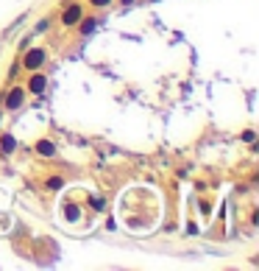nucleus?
Instances as JSON below:
<instances>
[{
	"label": "nucleus",
	"mask_w": 259,
	"mask_h": 271,
	"mask_svg": "<svg viewBox=\"0 0 259 271\" xmlns=\"http://www.w3.org/2000/svg\"><path fill=\"white\" fill-rule=\"evenodd\" d=\"M42 62H45V54H42V51H28V56H25V62H22V64H25L28 70H37Z\"/></svg>",
	"instance_id": "obj_1"
},
{
	"label": "nucleus",
	"mask_w": 259,
	"mask_h": 271,
	"mask_svg": "<svg viewBox=\"0 0 259 271\" xmlns=\"http://www.w3.org/2000/svg\"><path fill=\"white\" fill-rule=\"evenodd\" d=\"M64 26H73V22H78L81 20V6H70L67 11H64Z\"/></svg>",
	"instance_id": "obj_3"
},
{
	"label": "nucleus",
	"mask_w": 259,
	"mask_h": 271,
	"mask_svg": "<svg viewBox=\"0 0 259 271\" xmlns=\"http://www.w3.org/2000/svg\"><path fill=\"white\" fill-rule=\"evenodd\" d=\"M95 6H106V3H111V0H92Z\"/></svg>",
	"instance_id": "obj_9"
},
{
	"label": "nucleus",
	"mask_w": 259,
	"mask_h": 271,
	"mask_svg": "<svg viewBox=\"0 0 259 271\" xmlns=\"http://www.w3.org/2000/svg\"><path fill=\"white\" fill-rule=\"evenodd\" d=\"M11 149H14V140L6 134V137H3V151H11Z\"/></svg>",
	"instance_id": "obj_6"
},
{
	"label": "nucleus",
	"mask_w": 259,
	"mask_h": 271,
	"mask_svg": "<svg viewBox=\"0 0 259 271\" xmlns=\"http://www.w3.org/2000/svg\"><path fill=\"white\" fill-rule=\"evenodd\" d=\"M6 107H9V109H20L22 107V90H11L9 98H6Z\"/></svg>",
	"instance_id": "obj_4"
},
{
	"label": "nucleus",
	"mask_w": 259,
	"mask_h": 271,
	"mask_svg": "<svg viewBox=\"0 0 259 271\" xmlns=\"http://www.w3.org/2000/svg\"><path fill=\"white\" fill-rule=\"evenodd\" d=\"M92 28H95V20H87V22H84V28H81V31H84V34H90Z\"/></svg>",
	"instance_id": "obj_7"
},
{
	"label": "nucleus",
	"mask_w": 259,
	"mask_h": 271,
	"mask_svg": "<svg viewBox=\"0 0 259 271\" xmlns=\"http://www.w3.org/2000/svg\"><path fill=\"white\" fill-rule=\"evenodd\" d=\"M48 187H50V190H56V187H62V179H50V182H48Z\"/></svg>",
	"instance_id": "obj_8"
},
{
	"label": "nucleus",
	"mask_w": 259,
	"mask_h": 271,
	"mask_svg": "<svg viewBox=\"0 0 259 271\" xmlns=\"http://www.w3.org/2000/svg\"><path fill=\"white\" fill-rule=\"evenodd\" d=\"M37 151H39L42 157H53V154H56V149H53L50 140H39V143H37Z\"/></svg>",
	"instance_id": "obj_5"
},
{
	"label": "nucleus",
	"mask_w": 259,
	"mask_h": 271,
	"mask_svg": "<svg viewBox=\"0 0 259 271\" xmlns=\"http://www.w3.org/2000/svg\"><path fill=\"white\" fill-rule=\"evenodd\" d=\"M45 84H48V81H45V76L42 73H34L31 76V81H28V87H31V92H45Z\"/></svg>",
	"instance_id": "obj_2"
}]
</instances>
